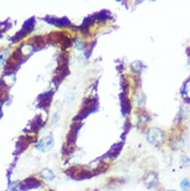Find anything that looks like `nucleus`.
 Returning a JSON list of instances; mask_svg holds the SVG:
<instances>
[{
    "mask_svg": "<svg viewBox=\"0 0 190 191\" xmlns=\"http://www.w3.org/2000/svg\"><path fill=\"white\" fill-rule=\"evenodd\" d=\"M159 191H161V190H159Z\"/></svg>",
    "mask_w": 190,
    "mask_h": 191,
    "instance_id": "nucleus-24",
    "label": "nucleus"
},
{
    "mask_svg": "<svg viewBox=\"0 0 190 191\" xmlns=\"http://www.w3.org/2000/svg\"><path fill=\"white\" fill-rule=\"evenodd\" d=\"M119 99L121 100L122 115L126 116V115L130 114L131 110H132V105H131V102L128 98L127 95L122 92L119 95Z\"/></svg>",
    "mask_w": 190,
    "mask_h": 191,
    "instance_id": "nucleus-5",
    "label": "nucleus"
},
{
    "mask_svg": "<svg viewBox=\"0 0 190 191\" xmlns=\"http://www.w3.org/2000/svg\"><path fill=\"white\" fill-rule=\"evenodd\" d=\"M131 127H132V123L129 119H127L124 122V134H127L129 130H130Z\"/></svg>",
    "mask_w": 190,
    "mask_h": 191,
    "instance_id": "nucleus-17",
    "label": "nucleus"
},
{
    "mask_svg": "<svg viewBox=\"0 0 190 191\" xmlns=\"http://www.w3.org/2000/svg\"><path fill=\"white\" fill-rule=\"evenodd\" d=\"M121 87L123 90V93L127 95L129 90V80L125 76H122L121 78Z\"/></svg>",
    "mask_w": 190,
    "mask_h": 191,
    "instance_id": "nucleus-11",
    "label": "nucleus"
},
{
    "mask_svg": "<svg viewBox=\"0 0 190 191\" xmlns=\"http://www.w3.org/2000/svg\"><path fill=\"white\" fill-rule=\"evenodd\" d=\"M82 125L81 123H77L73 124L72 125L71 129L70 130V132L68 133V136H67V142H68V145H73V144L75 143L76 140H77V134H78L79 130L81 128Z\"/></svg>",
    "mask_w": 190,
    "mask_h": 191,
    "instance_id": "nucleus-7",
    "label": "nucleus"
},
{
    "mask_svg": "<svg viewBox=\"0 0 190 191\" xmlns=\"http://www.w3.org/2000/svg\"><path fill=\"white\" fill-rule=\"evenodd\" d=\"M144 181L146 183L147 187L148 189L153 187L157 184L158 182V178L155 173H150L147 175V177L144 178Z\"/></svg>",
    "mask_w": 190,
    "mask_h": 191,
    "instance_id": "nucleus-10",
    "label": "nucleus"
},
{
    "mask_svg": "<svg viewBox=\"0 0 190 191\" xmlns=\"http://www.w3.org/2000/svg\"><path fill=\"white\" fill-rule=\"evenodd\" d=\"M168 191H177V190H169Z\"/></svg>",
    "mask_w": 190,
    "mask_h": 191,
    "instance_id": "nucleus-20",
    "label": "nucleus"
},
{
    "mask_svg": "<svg viewBox=\"0 0 190 191\" xmlns=\"http://www.w3.org/2000/svg\"><path fill=\"white\" fill-rule=\"evenodd\" d=\"M123 146H124V142H118L117 144H115L112 147V149L108 151V153L106 154V155L104 157H108L109 158H115L120 152L122 150Z\"/></svg>",
    "mask_w": 190,
    "mask_h": 191,
    "instance_id": "nucleus-8",
    "label": "nucleus"
},
{
    "mask_svg": "<svg viewBox=\"0 0 190 191\" xmlns=\"http://www.w3.org/2000/svg\"><path fill=\"white\" fill-rule=\"evenodd\" d=\"M8 95V88L6 85L0 81V101H4Z\"/></svg>",
    "mask_w": 190,
    "mask_h": 191,
    "instance_id": "nucleus-14",
    "label": "nucleus"
},
{
    "mask_svg": "<svg viewBox=\"0 0 190 191\" xmlns=\"http://www.w3.org/2000/svg\"><path fill=\"white\" fill-rule=\"evenodd\" d=\"M97 107V101L95 98H88L84 102V105L82 110L80 111L76 118H74L75 121H81L86 118L88 115H90L93 112L96 111Z\"/></svg>",
    "mask_w": 190,
    "mask_h": 191,
    "instance_id": "nucleus-1",
    "label": "nucleus"
},
{
    "mask_svg": "<svg viewBox=\"0 0 190 191\" xmlns=\"http://www.w3.org/2000/svg\"><path fill=\"white\" fill-rule=\"evenodd\" d=\"M53 93L52 91H49L47 93L44 94L41 96V100H40V106L41 108H46L49 106L50 103H51L52 98H53Z\"/></svg>",
    "mask_w": 190,
    "mask_h": 191,
    "instance_id": "nucleus-9",
    "label": "nucleus"
},
{
    "mask_svg": "<svg viewBox=\"0 0 190 191\" xmlns=\"http://www.w3.org/2000/svg\"><path fill=\"white\" fill-rule=\"evenodd\" d=\"M109 17V13L108 11H102L95 14L94 18H97L99 20H106Z\"/></svg>",
    "mask_w": 190,
    "mask_h": 191,
    "instance_id": "nucleus-16",
    "label": "nucleus"
},
{
    "mask_svg": "<svg viewBox=\"0 0 190 191\" xmlns=\"http://www.w3.org/2000/svg\"><path fill=\"white\" fill-rule=\"evenodd\" d=\"M41 185V182L35 178H28L24 180L20 185V190L22 191H27L29 190L39 187Z\"/></svg>",
    "mask_w": 190,
    "mask_h": 191,
    "instance_id": "nucleus-3",
    "label": "nucleus"
},
{
    "mask_svg": "<svg viewBox=\"0 0 190 191\" xmlns=\"http://www.w3.org/2000/svg\"><path fill=\"white\" fill-rule=\"evenodd\" d=\"M22 59L23 53L21 52L20 49L17 50L16 51H14V53L12 54V56L8 60L5 70H6V71H9L10 73H11L12 71H14V70H15L17 68V65L20 64V63L22 61Z\"/></svg>",
    "mask_w": 190,
    "mask_h": 191,
    "instance_id": "nucleus-2",
    "label": "nucleus"
},
{
    "mask_svg": "<svg viewBox=\"0 0 190 191\" xmlns=\"http://www.w3.org/2000/svg\"><path fill=\"white\" fill-rule=\"evenodd\" d=\"M42 126V120L41 118H36L33 122L32 125H31V131L32 132H37Z\"/></svg>",
    "mask_w": 190,
    "mask_h": 191,
    "instance_id": "nucleus-15",
    "label": "nucleus"
},
{
    "mask_svg": "<svg viewBox=\"0 0 190 191\" xmlns=\"http://www.w3.org/2000/svg\"><path fill=\"white\" fill-rule=\"evenodd\" d=\"M49 191H55V190H49Z\"/></svg>",
    "mask_w": 190,
    "mask_h": 191,
    "instance_id": "nucleus-21",
    "label": "nucleus"
},
{
    "mask_svg": "<svg viewBox=\"0 0 190 191\" xmlns=\"http://www.w3.org/2000/svg\"><path fill=\"white\" fill-rule=\"evenodd\" d=\"M94 191H97V190H94Z\"/></svg>",
    "mask_w": 190,
    "mask_h": 191,
    "instance_id": "nucleus-22",
    "label": "nucleus"
},
{
    "mask_svg": "<svg viewBox=\"0 0 190 191\" xmlns=\"http://www.w3.org/2000/svg\"><path fill=\"white\" fill-rule=\"evenodd\" d=\"M180 187L183 190H188L190 188V181L188 179H183L180 183Z\"/></svg>",
    "mask_w": 190,
    "mask_h": 191,
    "instance_id": "nucleus-18",
    "label": "nucleus"
},
{
    "mask_svg": "<svg viewBox=\"0 0 190 191\" xmlns=\"http://www.w3.org/2000/svg\"><path fill=\"white\" fill-rule=\"evenodd\" d=\"M41 176L44 179L52 181L55 178V174L52 170L49 169H44L41 173Z\"/></svg>",
    "mask_w": 190,
    "mask_h": 191,
    "instance_id": "nucleus-12",
    "label": "nucleus"
},
{
    "mask_svg": "<svg viewBox=\"0 0 190 191\" xmlns=\"http://www.w3.org/2000/svg\"><path fill=\"white\" fill-rule=\"evenodd\" d=\"M54 145V140L53 137H46L43 138L40 142L36 146L38 150L41 151L42 152H46L48 151L51 150L52 148L53 147Z\"/></svg>",
    "mask_w": 190,
    "mask_h": 191,
    "instance_id": "nucleus-6",
    "label": "nucleus"
},
{
    "mask_svg": "<svg viewBox=\"0 0 190 191\" xmlns=\"http://www.w3.org/2000/svg\"><path fill=\"white\" fill-rule=\"evenodd\" d=\"M34 142H36V138L34 139L32 137H21L17 143V151L14 154H17L16 155L20 154L24 150H26L29 144Z\"/></svg>",
    "mask_w": 190,
    "mask_h": 191,
    "instance_id": "nucleus-4",
    "label": "nucleus"
},
{
    "mask_svg": "<svg viewBox=\"0 0 190 191\" xmlns=\"http://www.w3.org/2000/svg\"><path fill=\"white\" fill-rule=\"evenodd\" d=\"M11 191H17V190L15 189V188H13V189H11Z\"/></svg>",
    "mask_w": 190,
    "mask_h": 191,
    "instance_id": "nucleus-19",
    "label": "nucleus"
},
{
    "mask_svg": "<svg viewBox=\"0 0 190 191\" xmlns=\"http://www.w3.org/2000/svg\"><path fill=\"white\" fill-rule=\"evenodd\" d=\"M107 169H108V165H107L106 163L103 162V163H100L98 166H97V167L95 169H94L92 172L94 173V175H97L100 174V173H105Z\"/></svg>",
    "mask_w": 190,
    "mask_h": 191,
    "instance_id": "nucleus-13",
    "label": "nucleus"
},
{
    "mask_svg": "<svg viewBox=\"0 0 190 191\" xmlns=\"http://www.w3.org/2000/svg\"><path fill=\"white\" fill-rule=\"evenodd\" d=\"M0 113H1V111H0Z\"/></svg>",
    "mask_w": 190,
    "mask_h": 191,
    "instance_id": "nucleus-23",
    "label": "nucleus"
}]
</instances>
